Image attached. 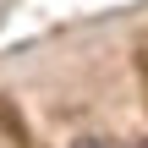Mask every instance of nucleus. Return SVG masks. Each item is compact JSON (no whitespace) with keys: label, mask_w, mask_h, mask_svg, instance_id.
Segmentation results:
<instances>
[{"label":"nucleus","mask_w":148,"mask_h":148,"mask_svg":"<svg viewBox=\"0 0 148 148\" xmlns=\"http://www.w3.org/2000/svg\"><path fill=\"white\" fill-rule=\"evenodd\" d=\"M137 148H148V143H137Z\"/></svg>","instance_id":"nucleus-2"},{"label":"nucleus","mask_w":148,"mask_h":148,"mask_svg":"<svg viewBox=\"0 0 148 148\" xmlns=\"http://www.w3.org/2000/svg\"><path fill=\"white\" fill-rule=\"evenodd\" d=\"M77 148H104V143H77Z\"/></svg>","instance_id":"nucleus-1"}]
</instances>
